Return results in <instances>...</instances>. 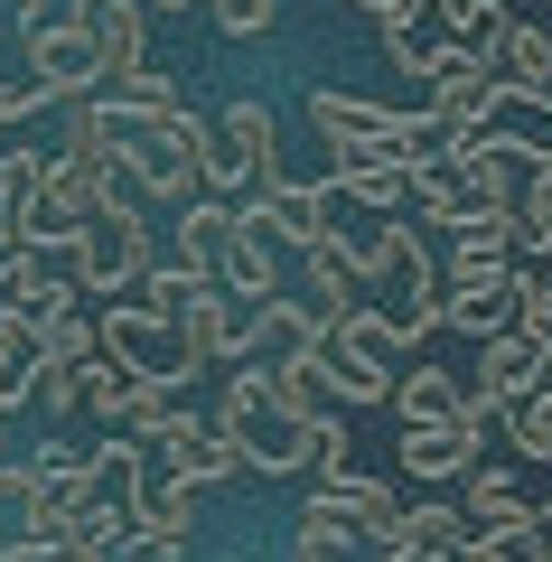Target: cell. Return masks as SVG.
Instances as JSON below:
<instances>
[{
    "mask_svg": "<svg viewBox=\"0 0 552 562\" xmlns=\"http://www.w3.org/2000/svg\"><path fill=\"white\" fill-rule=\"evenodd\" d=\"M94 338H103V357H122L132 375H159V384H188V375H198V366H188V347H178V310L140 301V291L94 301Z\"/></svg>",
    "mask_w": 552,
    "mask_h": 562,
    "instance_id": "obj_5",
    "label": "cell"
},
{
    "mask_svg": "<svg viewBox=\"0 0 552 562\" xmlns=\"http://www.w3.org/2000/svg\"><path fill=\"white\" fill-rule=\"evenodd\" d=\"M318 338H328V319L300 301L291 281H281L272 301L244 310V357H318Z\"/></svg>",
    "mask_w": 552,
    "mask_h": 562,
    "instance_id": "obj_17",
    "label": "cell"
},
{
    "mask_svg": "<svg viewBox=\"0 0 552 562\" xmlns=\"http://www.w3.org/2000/svg\"><path fill=\"white\" fill-rule=\"evenodd\" d=\"M38 403L47 422H66V413H85V357H38Z\"/></svg>",
    "mask_w": 552,
    "mask_h": 562,
    "instance_id": "obj_31",
    "label": "cell"
},
{
    "mask_svg": "<svg viewBox=\"0 0 552 562\" xmlns=\"http://www.w3.org/2000/svg\"><path fill=\"white\" fill-rule=\"evenodd\" d=\"M533 562H552V543H543V553H533Z\"/></svg>",
    "mask_w": 552,
    "mask_h": 562,
    "instance_id": "obj_39",
    "label": "cell"
},
{
    "mask_svg": "<svg viewBox=\"0 0 552 562\" xmlns=\"http://www.w3.org/2000/svg\"><path fill=\"white\" fill-rule=\"evenodd\" d=\"M235 225H244V206L216 198V188H198L188 206H169V254L188 262V272L216 281V254H225V235H235Z\"/></svg>",
    "mask_w": 552,
    "mask_h": 562,
    "instance_id": "obj_20",
    "label": "cell"
},
{
    "mask_svg": "<svg viewBox=\"0 0 552 562\" xmlns=\"http://www.w3.org/2000/svg\"><path fill=\"white\" fill-rule=\"evenodd\" d=\"M506 235H515V262H543V254H552V179H533L525 198H515Z\"/></svg>",
    "mask_w": 552,
    "mask_h": 562,
    "instance_id": "obj_28",
    "label": "cell"
},
{
    "mask_svg": "<svg viewBox=\"0 0 552 562\" xmlns=\"http://www.w3.org/2000/svg\"><path fill=\"white\" fill-rule=\"evenodd\" d=\"M450 150H459V169H469V188L477 198H525L533 179H543V150L533 140H515V132H496V122H477V132H450Z\"/></svg>",
    "mask_w": 552,
    "mask_h": 562,
    "instance_id": "obj_12",
    "label": "cell"
},
{
    "mask_svg": "<svg viewBox=\"0 0 552 562\" xmlns=\"http://www.w3.org/2000/svg\"><path fill=\"white\" fill-rule=\"evenodd\" d=\"M543 179H552V160H543Z\"/></svg>",
    "mask_w": 552,
    "mask_h": 562,
    "instance_id": "obj_41",
    "label": "cell"
},
{
    "mask_svg": "<svg viewBox=\"0 0 552 562\" xmlns=\"http://www.w3.org/2000/svg\"><path fill=\"white\" fill-rule=\"evenodd\" d=\"M543 535V506L506 479V469H469V506H459V553H525Z\"/></svg>",
    "mask_w": 552,
    "mask_h": 562,
    "instance_id": "obj_7",
    "label": "cell"
},
{
    "mask_svg": "<svg viewBox=\"0 0 552 562\" xmlns=\"http://www.w3.org/2000/svg\"><path fill=\"white\" fill-rule=\"evenodd\" d=\"M150 206H103L94 198V216H85V235L57 254V272L76 281V291H94V301H113V291H132L140 272H150Z\"/></svg>",
    "mask_w": 552,
    "mask_h": 562,
    "instance_id": "obj_2",
    "label": "cell"
},
{
    "mask_svg": "<svg viewBox=\"0 0 552 562\" xmlns=\"http://www.w3.org/2000/svg\"><path fill=\"white\" fill-rule=\"evenodd\" d=\"M506 216H515L506 198H477L469 216L450 225V262H515V235H506Z\"/></svg>",
    "mask_w": 552,
    "mask_h": 562,
    "instance_id": "obj_26",
    "label": "cell"
},
{
    "mask_svg": "<svg viewBox=\"0 0 552 562\" xmlns=\"http://www.w3.org/2000/svg\"><path fill=\"white\" fill-rule=\"evenodd\" d=\"M244 206H254V225H262V235L281 244V254H309V244H318V235L337 225V216H328V206H337V188H328V179L309 188V179H291V169H281L272 188H254Z\"/></svg>",
    "mask_w": 552,
    "mask_h": 562,
    "instance_id": "obj_13",
    "label": "cell"
},
{
    "mask_svg": "<svg viewBox=\"0 0 552 562\" xmlns=\"http://www.w3.org/2000/svg\"><path fill=\"white\" fill-rule=\"evenodd\" d=\"M469 206H477V188H469V169H459V150H440V160L413 169V225H440V235H450Z\"/></svg>",
    "mask_w": 552,
    "mask_h": 562,
    "instance_id": "obj_24",
    "label": "cell"
},
{
    "mask_svg": "<svg viewBox=\"0 0 552 562\" xmlns=\"http://www.w3.org/2000/svg\"><path fill=\"white\" fill-rule=\"evenodd\" d=\"M150 441H159V469H169V479H188V487H225V479H244V460H235V441L216 431V413H169Z\"/></svg>",
    "mask_w": 552,
    "mask_h": 562,
    "instance_id": "obj_14",
    "label": "cell"
},
{
    "mask_svg": "<svg viewBox=\"0 0 552 562\" xmlns=\"http://www.w3.org/2000/svg\"><path fill=\"white\" fill-rule=\"evenodd\" d=\"M20 66H29L57 103L103 85V57H94V29H85V20H38V29H20Z\"/></svg>",
    "mask_w": 552,
    "mask_h": 562,
    "instance_id": "obj_11",
    "label": "cell"
},
{
    "mask_svg": "<svg viewBox=\"0 0 552 562\" xmlns=\"http://www.w3.org/2000/svg\"><path fill=\"white\" fill-rule=\"evenodd\" d=\"M365 553V535H356V516L337 497H318L309 487V506H300V525H291V562H356Z\"/></svg>",
    "mask_w": 552,
    "mask_h": 562,
    "instance_id": "obj_22",
    "label": "cell"
},
{
    "mask_svg": "<svg viewBox=\"0 0 552 562\" xmlns=\"http://www.w3.org/2000/svg\"><path fill=\"white\" fill-rule=\"evenodd\" d=\"M356 10H365V20L384 29V20H403V10H413V0H356Z\"/></svg>",
    "mask_w": 552,
    "mask_h": 562,
    "instance_id": "obj_37",
    "label": "cell"
},
{
    "mask_svg": "<svg viewBox=\"0 0 552 562\" xmlns=\"http://www.w3.org/2000/svg\"><path fill=\"white\" fill-rule=\"evenodd\" d=\"M440 328H459L469 347L515 328V262H450L440 272Z\"/></svg>",
    "mask_w": 552,
    "mask_h": 562,
    "instance_id": "obj_9",
    "label": "cell"
},
{
    "mask_svg": "<svg viewBox=\"0 0 552 562\" xmlns=\"http://www.w3.org/2000/svg\"><path fill=\"white\" fill-rule=\"evenodd\" d=\"M216 431L235 441V460L254 469V479H291V469H309V450H318V422H291V413H281V403L262 394V366H254V357L225 366Z\"/></svg>",
    "mask_w": 552,
    "mask_h": 562,
    "instance_id": "obj_1",
    "label": "cell"
},
{
    "mask_svg": "<svg viewBox=\"0 0 552 562\" xmlns=\"http://www.w3.org/2000/svg\"><path fill=\"white\" fill-rule=\"evenodd\" d=\"M413 535L421 543H459V497H413Z\"/></svg>",
    "mask_w": 552,
    "mask_h": 562,
    "instance_id": "obj_36",
    "label": "cell"
},
{
    "mask_svg": "<svg viewBox=\"0 0 552 562\" xmlns=\"http://www.w3.org/2000/svg\"><path fill=\"white\" fill-rule=\"evenodd\" d=\"M309 375H318V394H328V403H384V394H394V366L356 357V347H337V338H318Z\"/></svg>",
    "mask_w": 552,
    "mask_h": 562,
    "instance_id": "obj_23",
    "label": "cell"
},
{
    "mask_svg": "<svg viewBox=\"0 0 552 562\" xmlns=\"http://www.w3.org/2000/svg\"><path fill=\"white\" fill-rule=\"evenodd\" d=\"M140 10H150V20H159V10H169V20H178V10H198V0H140Z\"/></svg>",
    "mask_w": 552,
    "mask_h": 562,
    "instance_id": "obj_38",
    "label": "cell"
},
{
    "mask_svg": "<svg viewBox=\"0 0 552 562\" xmlns=\"http://www.w3.org/2000/svg\"><path fill=\"white\" fill-rule=\"evenodd\" d=\"M543 394H552V384H543Z\"/></svg>",
    "mask_w": 552,
    "mask_h": 562,
    "instance_id": "obj_42",
    "label": "cell"
},
{
    "mask_svg": "<svg viewBox=\"0 0 552 562\" xmlns=\"http://www.w3.org/2000/svg\"><path fill=\"white\" fill-rule=\"evenodd\" d=\"M543 66H552V38H543V29H525V20H506V38H496V76L543 85Z\"/></svg>",
    "mask_w": 552,
    "mask_h": 562,
    "instance_id": "obj_32",
    "label": "cell"
},
{
    "mask_svg": "<svg viewBox=\"0 0 552 562\" xmlns=\"http://www.w3.org/2000/svg\"><path fill=\"white\" fill-rule=\"evenodd\" d=\"M272 179H281V122H272V103L235 94L216 113V140H206V188L244 206L254 188H272Z\"/></svg>",
    "mask_w": 552,
    "mask_h": 562,
    "instance_id": "obj_4",
    "label": "cell"
},
{
    "mask_svg": "<svg viewBox=\"0 0 552 562\" xmlns=\"http://www.w3.org/2000/svg\"><path fill=\"white\" fill-rule=\"evenodd\" d=\"M206 10H216L225 38H262V29L281 20V0H206Z\"/></svg>",
    "mask_w": 552,
    "mask_h": 562,
    "instance_id": "obj_35",
    "label": "cell"
},
{
    "mask_svg": "<svg viewBox=\"0 0 552 562\" xmlns=\"http://www.w3.org/2000/svg\"><path fill=\"white\" fill-rule=\"evenodd\" d=\"M85 216H94V169L85 160H47V179H38V198L20 206V244H38V254H66V244L85 235Z\"/></svg>",
    "mask_w": 552,
    "mask_h": 562,
    "instance_id": "obj_10",
    "label": "cell"
},
{
    "mask_svg": "<svg viewBox=\"0 0 552 562\" xmlns=\"http://www.w3.org/2000/svg\"><path fill=\"white\" fill-rule=\"evenodd\" d=\"M496 431L515 441V460H533V469H543V460H552V394H525V403H506V422H496Z\"/></svg>",
    "mask_w": 552,
    "mask_h": 562,
    "instance_id": "obj_29",
    "label": "cell"
},
{
    "mask_svg": "<svg viewBox=\"0 0 552 562\" xmlns=\"http://www.w3.org/2000/svg\"><path fill=\"white\" fill-rule=\"evenodd\" d=\"M300 291H309L318 319H337V310L365 301V262H356V235H347V225H328V235L300 254Z\"/></svg>",
    "mask_w": 552,
    "mask_h": 562,
    "instance_id": "obj_19",
    "label": "cell"
},
{
    "mask_svg": "<svg viewBox=\"0 0 552 562\" xmlns=\"http://www.w3.org/2000/svg\"><path fill=\"white\" fill-rule=\"evenodd\" d=\"M132 366H122V357H103V347H94V357H85V413H94L103 422V431H113V422H122V403H132Z\"/></svg>",
    "mask_w": 552,
    "mask_h": 562,
    "instance_id": "obj_27",
    "label": "cell"
},
{
    "mask_svg": "<svg viewBox=\"0 0 552 562\" xmlns=\"http://www.w3.org/2000/svg\"><path fill=\"white\" fill-rule=\"evenodd\" d=\"M459 394H469V384H459V366H394V422H450L459 413Z\"/></svg>",
    "mask_w": 552,
    "mask_h": 562,
    "instance_id": "obj_25",
    "label": "cell"
},
{
    "mask_svg": "<svg viewBox=\"0 0 552 562\" xmlns=\"http://www.w3.org/2000/svg\"><path fill=\"white\" fill-rule=\"evenodd\" d=\"M198 497H206V487L150 469V479H140V497H132V553H159V562H169L178 543H188V525H198Z\"/></svg>",
    "mask_w": 552,
    "mask_h": 562,
    "instance_id": "obj_16",
    "label": "cell"
},
{
    "mask_svg": "<svg viewBox=\"0 0 552 562\" xmlns=\"http://www.w3.org/2000/svg\"><path fill=\"white\" fill-rule=\"evenodd\" d=\"M552 384V328H496V338H477V357H469V394H487L496 413L506 403H525V394H543Z\"/></svg>",
    "mask_w": 552,
    "mask_h": 562,
    "instance_id": "obj_8",
    "label": "cell"
},
{
    "mask_svg": "<svg viewBox=\"0 0 552 562\" xmlns=\"http://www.w3.org/2000/svg\"><path fill=\"white\" fill-rule=\"evenodd\" d=\"M469 384V375H459ZM496 403L487 394H459V413L450 422H403V441H394V460H403V479H421V487H450V479H469L477 469V450L496 441Z\"/></svg>",
    "mask_w": 552,
    "mask_h": 562,
    "instance_id": "obj_3",
    "label": "cell"
},
{
    "mask_svg": "<svg viewBox=\"0 0 552 562\" xmlns=\"http://www.w3.org/2000/svg\"><path fill=\"white\" fill-rule=\"evenodd\" d=\"M216 281H225V301H235V310H254V301H272V291H281V244L254 225V206H244V225L225 235Z\"/></svg>",
    "mask_w": 552,
    "mask_h": 562,
    "instance_id": "obj_21",
    "label": "cell"
},
{
    "mask_svg": "<svg viewBox=\"0 0 552 562\" xmlns=\"http://www.w3.org/2000/svg\"><path fill=\"white\" fill-rule=\"evenodd\" d=\"M178 347H188V366H235L244 357V310L225 301V281H198L178 301Z\"/></svg>",
    "mask_w": 552,
    "mask_h": 562,
    "instance_id": "obj_18",
    "label": "cell"
},
{
    "mask_svg": "<svg viewBox=\"0 0 552 562\" xmlns=\"http://www.w3.org/2000/svg\"><path fill=\"white\" fill-rule=\"evenodd\" d=\"M450 29L477 47V57H496V38H506V0H459V10H450Z\"/></svg>",
    "mask_w": 552,
    "mask_h": 562,
    "instance_id": "obj_33",
    "label": "cell"
},
{
    "mask_svg": "<svg viewBox=\"0 0 552 562\" xmlns=\"http://www.w3.org/2000/svg\"><path fill=\"white\" fill-rule=\"evenodd\" d=\"M206 140H216V122H198L188 103H178V113H159L150 132L122 150V160H132V179H140V198H150V206H188V198L206 188Z\"/></svg>",
    "mask_w": 552,
    "mask_h": 562,
    "instance_id": "obj_6",
    "label": "cell"
},
{
    "mask_svg": "<svg viewBox=\"0 0 552 562\" xmlns=\"http://www.w3.org/2000/svg\"><path fill=\"white\" fill-rule=\"evenodd\" d=\"M113 94H132L140 113H178V76H159V66H132V76H113Z\"/></svg>",
    "mask_w": 552,
    "mask_h": 562,
    "instance_id": "obj_34",
    "label": "cell"
},
{
    "mask_svg": "<svg viewBox=\"0 0 552 562\" xmlns=\"http://www.w3.org/2000/svg\"><path fill=\"white\" fill-rule=\"evenodd\" d=\"M309 132L328 150H403V113L394 103H365V94H337V85H309Z\"/></svg>",
    "mask_w": 552,
    "mask_h": 562,
    "instance_id": "obj_15",
    "label": "cell"
},
{
    "mask_svg": "<svg viewBox=\"0 0 552 562\" xmlns=\"http://www.w3.org/2000/svg\"><path fill=\"white\" fill-rule=\"evenodd\" d=\"M0 535H10V516H0Z\"/></svg>",
    "mask_w": 552,
    "mask_h": 562,
    "instance_id": "obj_40",
    "label": "cell"
},
{
    "mask_svg": "<svg viewBox=\"0 0 552 562\" xmlns=\"http://www.w3.org/2000/svg\"><path fill=\"white\" fill-rule=\"evenodd\" d=\"M38 179H47V150H29V140H0V216L20 225V206L38 198Z\"/></svg>",
    "mask_w": 552,
    "mask_h": 562,
    "instance_id": "obj_30",
    "label": "cell"
}]
</instances>
